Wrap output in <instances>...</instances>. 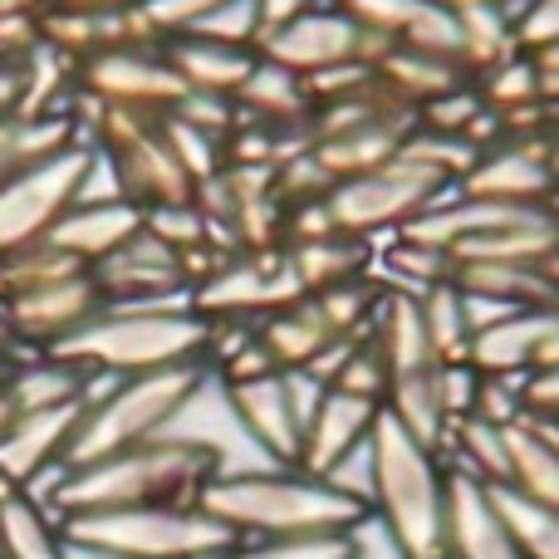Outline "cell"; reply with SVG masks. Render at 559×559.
Returning <instances> with one entry per match:
<instances>
[{
	"mask_svg": "<svg viewBox=\"0 0 559 559\" xmlns=\"http://www.w3.org/2000/svg\"><path fill=\"white\" fill-rule=\"evenodd\" d=\"M212 521L236 540H299V535H358L368 506L338 491L334 481L305 476L299 466H261V472L212 476L197 496Z\"/></svg>",
	"mask_w": 559,
	"mask_h": 559,
	"instance_id": "cell-1",
	"label": "cell"
},
{
	"mask_svg": "<svg viewBox=\"0 0 559 559\" xmlns=\"http://www.w3.org/2000/svg\"><path fill=\"white\" fill-rule=\"evenodd\" d=\"M447 456L403 423L378 417L368 437V515L388 531L397 559H447Z\"/></svg>",
	"mask_w": 559,
	"mask_h": 559,
	"instance_id": "cell-2",
	"label": "cell"
},
{
	"mask_svg": "<svg viewBox=\"0 0 559 559\" xmlns=\"http://www.w3.org/2000/svg\"><path fill=\"white\" fill-rule=\"evenodd\" d=\"M212 476H222V462L206 447L157 437V442H143L123 456L74 472L55 506L64 515L133 511V506H197Z\"/></svg>",
	"mask_w": 559,
	"mask_h": 559,
	"instance_id": "cell-3",
	"label": "cell"
},
{
	"mask_svg": "<svg viewBox=\"0 0 559 559\" xmlns=\"http://www.w3.org/2000/svg\"><path fill=\"white\" fill-rule=\"evenodd\" d=\"M212 319L197 309H108L55 344L59 364H94L104 373H157L177 364H206Z\"/></svg>",
	"mask_w": 559,
	"mask_h": 559,
	"instance_id": "cell-4",
	"label": "cell"
},
{
	"mask_svg": "<svg viewBox=\"0 0 559 559\" xmlns=\"http://www.w3.org/2000/svg\"><path fill=\"white\" fill-rule=\"evenodd\" d=\"M202 378H206V364H177V368H157V373L123 378L108 403L84 413V423H79L74 437L64 442L59 462H64L69 472H84V466H98V462H108V456H123V452H133V447L153 442L177 417V407L202 388Z\"/></svg>",
	"mask_w": 559,
	"mask_h": 559,
	"instance_id": "cell-5",
	"label": "cell"
},
{
	"mask_svg": "<svg viewBox=\"0 0 559 559\" xmlns=\"http://www.w3.org/2000/svg\"><path fill=\"white\" fill-rule=\"evenodd\" d=\"M69 540H84L114 559H222L236 535L202 506H133V511H84L64 521Z\"/></svg>",
	"mask_w": 559,
	"mask_h": 559,
	"instance_id": "cell-6",
	"label": "cell"
},
{
	"mask_svg": "<svg viewBox=\"0 0 559 559\" xmlns=\"http://www.w3.org/2000/svg\"><path fill=\"white\" fill-rule=\"evenodd\" d=\"M447 192H456L452 177L437 167L417 163V157L397 153L393 163L373 167L364 177H344L324 192V212L334 231L354 236V241H373V236H397L407 222L437 206Z\"/></svg>",
	"mask_w": 559,
	"mask_h": 559,
	"instance_id": "cell-7",
	"label": "cell"
},
{
	"mask_svg": "<svg viewBox=\"0 0 559 559\" xmlns=\"http://www.w3.org/2000/svg\"><path fill=\"white\" fill-rule=\"evenodd\" d=\"M388 55H393V45L358 25L338 0H319L314 10H305V15H295L289 25H280L261 39V59H271V64L289 69V74H299V79L329 74V69H338V64H373L378 69Z\"/></svg>",
	"mask_w": 559,
	"mask_h": 559,
	"instance_id": "cell-8",
	"label": "cell"
},
{
	"mask_svg": "<svg viewBox=\"0 0 559 559\" xmlns=\"http://www.w3.org/2000/svg\"><path fill=\"white\" fill-rule=\"evenodd\" d=\"M94 153H55L20 173L10 187H0V251L25 246L29 236L49 231L64 212V202L79 192Z\"/></svg>",
	"mask_w": 559,
	"mask_h": 559,
	"instance_id": "cell-9",
	"label": "cell"
},
{
	"mask_svg": "<svg viewBox=\"0 0 559 559\" xmlns=\"http://www.w3.org/2000/svg\"><path fill=\"white\" fill-rule=\"evenodd\" d=\"M383 403L373 397L344 393V388H324L305 423V447H299V472L329 481L334 472H344L354 456L368 452V437H373Z\"/></svg>",
	"mask_w": 559,
	"mask_h": 559,
	"instance_id": "cell-10",
	"label": "cell"
},
{
	"mask_svg": "<svg viewBox=\"0 0 559 559\" xmlns=\"http://www.w3.org/2000/svg\"><path fill=\"white\" fill-rule=\"evenodd\" d=\"M222 383V378H216ZM226 403H231L241 432L271 466H299V447H305V417L295 407L285 373H265L251 383H222Z\"/></svg>",
	"mask_w": 559,
	"mask_h": 559,
	"instance_id": "cell-11",
	"label": "cell"
},
{
	"mask_svg": "<svg viewBox=\"0 0 559 559\" xmlns=\"http://www.w3.org/2000/svg\"><path fill=\"white\" fill-rule=\"evenodd\" d=\"M456 192L501 206H555L559 182L545 163V143H491Z\"/></svg>",
	"mask_w": 559,
	"mask_h": 559,
	"instance_id": "cell-12",
	"label": "cell"
},
{
	"mask_svg": "<svg viewBox=\"0 0 559 559\" xmlns=\"http://www.w3.org/2000/svg\"><path fill=\"white\" fill-rule=\"evenodd\" d=\"M447 559H521L496 491L466 472L447 476Z\"/></svg>",
	"mask_w": 559,
	"mask_h": 559,
	"instance_id": "cell-13",
	"label": "cell"
},
{
	"mask_svg": "<svg viewBox=\"0 0 559 559\" xmlns=\"http://www.w3.org/2000/svg\"><path fill=\"white\" fill-rule=\"evenodd\" d=\"M413 128H417V114H407V108H383V114H373L368 123L348 128V133L319 138L309 153L324 167L329 182H344V177H364V173H373V167L393 163Z\"/></svg>",
	"mask_w": 559,
	"mask_h": 559,
	"instance_id": "cell-14",
	"label": "cell"
},
{
	"mask_svg": "<svg viewBox=\"0 0 559 559\" xmlns=\"http://www.w3.org/2000/svg\"><path fill=\"white\" fill-rule=\"evenodd\" d=\"M98 285L84 275L59 280V285H39V289H20L15 295V329L20 334H39V338H69L74 329H84L98 314Z\"/></svg>",
	"mask_w": 559,
	"mask_h": 559,
	"instance_id": "cell-15",
	"label": "cell"
},
{
	"mask_svg": "<svg viewBox=\"0 0 559 559\" xmlns=\"http://www.w3.org/2000/svg\"><path fill=\"white\" fill-rule=\"evenodd\" d=\"M143 231V206L138 202H108V206H79L49 226V246L74 261H104L123 241Z\"/></svg>",
	"mask_w": 559,
	"mask_h": 559,
	"instance_id": "cell-16",
	"label": "cell"
},
{
	"mask_svg": "<svg viewBox=\"0 0 559 559\" xmlns=\"http://www.w3.org/2000/svg\"><path fill=\"white\" fill-rule=\"evenodd\" d=\"M84 423V407L64 403V407H45V413H20L10 423V432L0 437V472L10 481H25L35 476L49 456L64 452V442L74 437V427Z\"/></svg>",
	"mask_w": 559,
	"mask_h": 559,
	"instance_id": "cell-17",
	"label": "cell"
},
{
	"mask_svg": "<svg viewBox=\"0 0 559 559\" xmlns=\"http://www.w3.org/2000/svg\"><path fill=\"white\" fill-rule=\"evenodd\" d=\"M255 338H261L265 354L275 358L280 373H305L324 348L344 344V338L329 329V319L319 314V305L309 295L295 299V305H285V309H275V314H265L261 324H255Z\"/></svg>",
	"mask_w": 559,
	"mask_h": 559,
	"instance_id": "cell-18",
	"label": "cell"
},
{
	"mask_svg": "<svg viewBox=\"0 0 559 559\" xmlns=\"http://www.w3.org/2000/svg\"><path fill=\"white\" fill-rule=\"evenodd\" d=\"M255 49H236V45H216V39L202 35H187L173 45L167 64L177 69V79L187 84V94H236V88L251 79L255 69Z\"/></svg>",
	"mask_w": 559,
	"mask_h": 559,
	"instance_id": "cell-19",
	"label": "cell"
},
{
	"mask_svg": "<svg viewBox=\"0 0 559 559\" xmlns=\"http://www.w3.org/2000/svg\"><path fill=\"white\" fill-rule=\"evenodd\" d=\"M368 255H373L368 241H354V236H344V231L285 246V261L305 295H319V289H334V285H344V280L368 275Z\"/></svg>",
	"mask_w": 559,
	"mask_h": 559,
	"instance_id": "cell-20",
	"label": "cell"
},
{
	"mask_svg": "<svg viewBox=\"0 0 559 559\" xmlns=\"http://www.w3.org/2000/svg\"><path fill=\"white\" fill-rule=\"evenodd\" d=\"M104 94H114L118 104H177L187 94V84L177 79L173 64H153V59L138 55H104L88 69Z\"/></svg>",
	"mask_w": 559,
	"mask_h": 559,
	"instance_id": "cell-21",
	"label": "cell"
},
{
	"mask_svg": "<svg viewBox=\"0 0 559 559\" xmlns=\"http://www.w3.org/2000/svg\"><path fill=\"white\" fill-rule=\"evenodd\" d=\"M417 309H423V329H427V338H432L437 358H442V364H466L476 324H472V309H466L462 289H456L452 280H437V285L417 289Z\"/></svg>",
	"mask_w": 559,
	"mask_h": 559,
	"instance_id": "cell-22",
	"label": "cell"
},
{
	"mask_svg": "<svg viewBox=\"0 0 559 559\" xmlns=\"http://www.w3.org/2000/svg\"><path fill=\"white\" fill-rule=\"evenodd\" d=\"M236 98H241V108H251L255 118H271V123H305L309 128V114H314V98H309L305 79L271 64V59H255L251 79L236 88Z\"/></svg>",
	"mask_w": 559,
	"mask_h": 559,
	"instance_id": "cell-23",
	"label": "cell"
},
{
	"mask_svg": "<svg viewBox=\"0 0 559 559\" xmlns=\"http://www.w3.org/2000/svg\"><path fill=\"white\" fill-rule=\"evenodd\" d=\"M496 506H501L506 525H511V540L521 559H559V511L540 501H525L511 486H491Z\"/></svg>",
	"mask_w": 559,
	"mask_h": 559,
	"instance_id": "cell-24",
	"label": "cell"
},
{
	"mask_svg": "<svg viewBox=\"0 0 559 559\" xmlns=\"http://www.w3.org/2000/svg\"><path fill=\"white\" fill-rule=\"evenodd\" d=\"M358 535H299V540H236L222 559H358Z\"/></svg>",
	"mask_w": 559,
	"mask_h": 559,
	"instance_id": "cell-25",
	"label": "cell"
},
{
	"mask_svg": "<svg viewBox=\"0 0 559 559\" xmlns=\"http://www.w3.org/2000/svg\"><path fill=\"white\" fill-rule=\"evenodd\" d=\"M0 555L5 559H59V545L49 540L45 515L29 501H5L0 506Z\"/></svg>",
	"mask_w": 559,
	"mask_h": 559,
	"instance_id": "cell-26",
	"label": "cell"
},
{
	"mask_svg": "<svg viewBox=\"0 0 559 559\" xmlns=\"http://www.w3.org/2000/svg\"><path fill=\"white\" fill-rule=\"evenodd\" d=\"M79 383H84V378L69 373L64 364H55V368H25V373L15 378V388H10V403H15V413H45V407H64V403H79Z\"/></svg>",
	"mask_w": 559,
	"mask_h": 559,
	"instance_id": "cell-27",
	"label": "cell"
},
{
	"mask_svg": "<svg viewBox=\"0 0 559 559\" xmlns=\"http://www.w3.org/2000/svg\"><path fill=\"white\" fill-rule=\"evenodd\" d=\"M515 49H525V55L559 49V0H531L515 15Z\"/></svg>",
	"mask_w": 559,
	"mask_h": 559,
	"instance_id": "cell-28",
	"label": "cell"
},
{
	"mask_svg": "<svg viewBox=\"0 0 559 559\" xmlns=\"http://www.w3.org/2000/svg\"><path fill=\"white\" fill-rule=\"evenodd\" d=\"M216 5H226V0H147L143 15L153 20V25H173V29H192L202 15H212Z\"/></svg>",
	"mask_w": 559,
	"mask_h": 559,
	"instance_id": "cell-29",
	"label": "cell"
},
{
	"mask_svg": "<svg viewBox=\"0 0 559 559\" xmlns=\"http://www.w3.org/2000/svg\"><path fill=\"white\" fill-rule=\"evenodd\" d=\"M255 5H261V39H265L271 29L289 25V20L305 15V10H314L319 0H255Z\"/></svg>",
	"mask_w": 559,
	"mask_h": 559,
	"instance_id": "cell-30",
	"label": "cell"
},
{
	"mask_svg": "<svg viewBox=\"0 0 559 559\" xmlns=\"http://www.w3.org/2000/svg\"><path fill=\"white\" fill-rule=\"evenodd\" d=\"M49 29H55L59 39H88V35H94V20H84V15H59Z\"/></svg>",
	"mask_w": 559,
	"mask_h": 559,
	"instance_id": "cell-31",
	"label": "cell"
},
{
	"mask_svg": "<svg viewBox=\"0 0 559 559\" xmlns=\"http://www.w3.org/2000/svg\"><path fill=\"white\" fill-rule=\"evenodd\" d=\"M59 559H114V555L94 550V545H84V540H64L59 545Z\"/></svg>",
	"mask_w": 559,
	"mask_h": 559,
	"instance_id": "cell-32",
	"label": "cell"
},
{
	"mask_svg": "<svg viewBox=\"0 0 559 559\" xmlns=\"http://www.w3.org/2000/svg\"><path fill=\"white\" fill-rule=\"evenodd\" d=\"M15 403H10V393H0V437H5L10 432V423H15Z\"/></svg>",
	"mask_w": 559,
	"mask_h": 559,
	"instance_id": "cell-33",
	"label": "cell"
},
{
	"mask_svg": "<svg viewBox=\"0 0 559 559\" xmlns=\"http://www.w3.org/2000/svg\"><path fill=\"white\" fill-rule=\"evenodd\" d=\"M5 501H15V481H10V476L0 472V506H5Z\"/></svg>",
	"mask_w": 559,
	"mask_h": 559,
	"instance_id": "cell-34",
	"label": "cell"
},
{
	"mask_svg": "<svg viewBox=\"0 0 559 559\" xmlns=\"http://www.w3.org/2000/svg\"><path fill=\"white\" fill-rule=\"evenodd\" d=\"M5 338H10V334H5V324H0V344H5Z\"/></svg>",
	"mask_w": 559,
	"mask_h": 559,
	"instance_id": "cell-35",
	"label": "cell"
}]
</instances>
